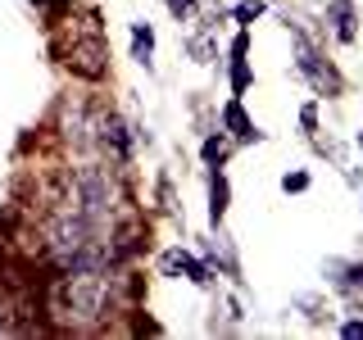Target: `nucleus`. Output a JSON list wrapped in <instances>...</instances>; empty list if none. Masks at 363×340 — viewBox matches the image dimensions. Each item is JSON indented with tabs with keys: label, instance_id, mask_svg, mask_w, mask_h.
I'll list each match as a JSON object with an SVG mask.
<instances>
[{
	"label": "nucleus",
	"instance_id": "obj_14",
	"mask_svg": "<svg viewBox=\"0 0 363 340\" xmlns=\"http://www.w3.org/2000/svg\"><path fill=\"white\" fill-rule=\"evenodd\" d=\"M359 150H363V132H359Z\"/></svg>",
	"mask_w": 363,
	"mask_h": 340
},
{
	"label": "nucleus",
	"instance_id": "obj_15",
	"mask_svg": "<svg viewBox=\"0 0 363 340\" xmlns=\"http://www.w3.org/2000/svg\"><path fill=\"white\" fill-rule=\"evenodd\" d=\"M41 5H45V0H41Z\"/></svg>",
	"mask_w": 363,
	"mask_h": 340
},
{
	"label": "nucleus",
	"instance_id": "obj_2",
	"mask_svg": "<svg viewBox=\"0 0 363 340\" xmlns=\"http://www.w3.org/2000/svg\"><path fill=\"white\" fill-rule=\"evenodd\" d=\"M68 64H73L82 77H100V73H105V41L91 37V41H82V45H73Z\"/></svg>",
	"mask_w": 363,
	"mask_h": 340
},
{
	"label": "nucleus",
	"instance_id": "obj_10",
	"mask_svg": "<svg viewBox=\"0 0 363 340\" xmlns=\"http://www.w3.org/2000/svg\"><path fill=\"white\" fill-rule=\"evenodd\" d=\"M204 159H209V164H223V159H227V141H223V136H209V141H204Z\"/></svg>",
	"mask_w": 363,
	"mask_h": 340
},
{
	"label": "nucleus",
	"instance_id": "obj_7",
	"mask_svg": "<svg viewBox=\"0 0 363 340\" xmlns=\"http://www.w3.org/2000/svg\"><path fill=\"white\" fill-rule=\"evenodd\" d=\"M209 213H213V222L227 213V181L213 173V181H209Z\"/></svg>",
	"mask_w": 363,
	"mask_h": 340
},
{
	"label": "nucleus",
	"instance_id": "obj_6",
	"mask_svg": "<svg viewBox=\"0 0 363 340\" xmlns=\"http://www.w3.org/2000/svg\"><path fill=\"white\" fill-rule=\"evenodd\" d=\"M150 50H155V32L145 28V23H136V28H132V55L145 64V60H150Z\"/></svg>",
	"mask_w": 363,
	"mask_h": 340
},
{
	"label": "nucleus",
	"instance_id": "obj_11",
	"mask_svg": "<svg viewBox=\"0 0 363 340\" xmlns=\"http://www.w3.org/2000/svg\"><path fill=\"white\" fill-rule=\"evenodd\" d=\"M259 14H264V0H241V5H236V18L241 23H255Z\"/></svg>",
	"mask_w": 363,
	"mask_h": 340
},
{
	"label": "nucleus",
	"instance_id": "obj_12",
	"mask_svg": "<svg viewBox=\"0 0 363 340\" xmlns=\"http://www.w3.org/2000/svg\"><path fill=\"white\" fill-rule=\"evenodd\" d=\"M304 186H309V173H286L281 177V191H286V196L291 191H304Z\"/></svg>",
	"mask_w": 363,
	"mask_h": 340
},
{
	"label": "nucleus",
	"instance_id": "obj_3",
	"mask_svg": "<svg viewBox=\"0 0 363 340\" xmlns=\"http://www.w3.org/2000/svg\"><path fill=\"white\" fill-rule=\"evenodd\" d=\"M164 272H168V277H191L196 286L209 281V268H204L200 259H191L186 249H168V254H164Z\"/></svg>",
	"mask_w": 363,
	"mask_h": 340
},
{
	"label": "nucleus",
	"instance_id": "obj_9",
	"mask_svg": "<svg viewBox=\"0 0 363 340\" xmlns=\"http://www.w3.org/2000/svg\"><path fill=\"white\" fill-rule=\"evenodd\" d=\"M245 86H250V68H245V55H232V91L241 96Z\"/></svg>",
	"mask_w": 363,
	"mask_h": 340
},
{
	"label": "nucleus",
	"instance_id": "obj_5",
	"mask_svg": "<svg viewBox=\"0 0 363 340\" xmlns=\"http://www.w3.org/2000/svg\"><path fill=\"white\" fill-rule=\"evenodd\" d=\"M332 28L340 41H354V5L350 0H332Z\"/></svg>",
	"mask_w": 363,
	"mask_h": 340
},
{
	"label": "nucleus",
	"instance_id": "obj_4",
	"mask_svg": "<svg viewBox=\"0 0 363 340\" xmlns=\"http://www.w3.org/2000/svg\"><path fill=\"white\" fill-rule=\"evenodd\" d=\"M223 123H227V132L236 136V141H250L255 136V123L245 118V109H241V100H232V105L223 109Z\"/></svg>",
	"mask_w": 363,
	"mask_h": 340
},
{
	"label": "nucleus",
	"instance_id": "obj_8",
	"mask_svg": "<svg viewBox=\"0 0 363 340\" xmlns=\"http://www.w3.org/2000/svg\"><path fill=\"white\" fill-rule=\"evenodd\" d=\"M105 145L113 150V159L128 154V136H123V123H118V118H109V123H105Z\"/></svg>",
	"mask_w": 363,
	"mask_h": 340
},
{
	"label": "nucleus",
	"instance_id": "obj_1",
	"mask_svg": "<svg viewBox=\"0 0 363 340\" xmlns=\"http://www.w3.org/2000/svg\"><path fill=\"white\" fill-rule=\"evenodd\" d=\"M295 45H300V73L309 77V82L318 86V91H340V77L332 73V68H323L318 64V55H313V45L304 41V37H295Z\"/></svg>",
	"mask_w": 363,
	"mask_h": 340
},
{
	"label": "nucleus",
	"instance_id": "obj_13",
	"mask_svg": "<svg viewBox=\"0 0 363 340\" xmlns=\"http://www.w3.org/2000/svg\"><path fill=\"white\" fill-rule=\"evenodd\" d=\"M345 340H363V322H345Z\"/></svg>",
	"mask_w": 363,
	"mask_h": 340
}]
</instances>
